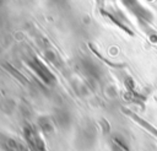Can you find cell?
I'll list each match as a JSON object with an SVG mask.
<instances>
[{
    "label": "cell",
    "instance_id": "277c9868",
    "mask_svg": "<svg viewBox=\"0 0 157 151\" xmlns=\"http://www.w3.org/2000/svg\"><path fill=\"white\" fill-rule=\"evenodd\" d=\"M124 112H125L126 114H129V115H130V117H131L132 119H135V120H136V122H137V123H139L140 125H142V126H144L145 129H147V130H148L150 133H152V134H153V135H155V136L157 137V129H155V128H153L152 125H150V124H148L147 122H145L144 119H141V118H140V117H137L136 114L131 113L130 110H128V109H124Z\"/></svg>",
    "mask_w": 157,
    "mask_h": 151
},
{
    "label": "cell",
    "instance_id": "ba28073f",
    "mask_svg": "<svg viewBox=\"0 0 157 151\" xmlns=\"http://www.w3.org/2000/svg\"><path fill=\"white\" fill-rule=\"evenodd\" d=\"M5 68H6V69H7V70H9V71H10V72H11V74L13 75V76H16V79H18L20 81H22L23 83H26V82H27L26 77H25V76H23L22 74H20V72H18L17 70H15V69H13V68H12L11 65H9V64H5Z\"/></svg>",
    "mask_w": 157,
    "mask_h": 151
},
{
    "label": "cell",
    "instance_id": "52a82bcc",
    "mask_svg": "<svg viewBox=\"0 0 157 151\" xmlns=\"http://www.w3.org/2000/svg\"><path fill=\"white\" fill-rule=\"evenodd\" d=\"M9 147H10V151H28V149L26 146H23L22 144L17 142L15 140L9 141Z\"/></svg>",
    "mask_w": 157,
    "mask_h": 151
},
{
    "label": "cell",
    "instance_id": "8992f818",
    "mask_svg": "<svg viewBox=\"0 0 157 151\" xmlns=\"http://www.w3.org/2000/svg\"><path fill=\"white\" fill-rule=\"evenodd\" d=\"M102 12H103V15H105L107 17H109V18H110V20H112V21H113V22H114L117 26H119V27H120L123 31H125V32H126V33H129V34H132V32H131V31H130V29H129L126 26H124V25H123L120 21H118V20H117V18H115L113 15H110L109 12H105V11H102Z\"/></svg>",
    "mask_w": 157,
    "mask_h": 151
},
{
    "label": "cell",
    "instance_id": "9c48e42d",
    "mask_svg": "<svg viewBox=\"0 0 157 151\" xmlns=\"http://www.w3.org/2000/svg\"><path fill=\"white\" fill-rule=\"evenodd\" d=\"M56 123L60 124L63 128H65L67 124H70V118L67 117V114L60 113V114H58V117H56Z\"/></svg>",
    "mask_w": 157,
    "mask_h": 151
},
{
    "label": "cell",
    "instance_id": "7a4b0ae2",
    "mask_svg": "<svg viewBox=\"0 0 157 151\" xmlns=\"http://www.w3.org/2000/svg\"><path fill=\"white\" fill-rule=\"evenodd\" d=\"M29 65H31V68L36 71V74L45 82V83H53V82H55V77H54V75L48 70V68L39 60V59H37V58H34L32 61H29L28 63Z\"/></svg>",
    "mask_w": 157,
    "mask_h": 151
},
{
    "label": "cell",
    "instance_id": "6da1fadb",
    "mask_svg": "<svg viewBox=\"0 0 157 151\" xmlns=\"http://www.w3.org/2000/svg\"><path fill=\"white\" fill-rule=\"evenodd\" d=\"M23 134H25V139H26L31 151H45L44 141L40 139L39 134L32 126H29V125L25 126Z\"/></svg>",
    "mask_w": 157,
    "mask_h": 151
},
{
    "label": "cell",
    "instance_id": "3957f363",
    "mask_svg": "<svg viewBox=\"0 0 157 151\" xmlns=\"http://www.w3.org/2000/svg\"><path fill=\"white\" fill-rule=\"evenodd\" d=\"M123 1H124V4H125L137 17H140L141 20H144V21H151V20H152L151 12H150L148 10H146L145 7H142V6L137 2V0H123Z\"/></svg>",
    "mask_w": 157,
    "mask_h": 151
},
{
    "label": "cell",
    "instance_id": "5b68a950",
    "mask_svg": "<svg viewBox=\"0 0 157 151\" xmlns=\"http://www.w3.org/2000/svg\"><path fill=\"white\" fill-rule=\"evenodd\" d=\"M38 124H39V128H40V130H42L43 133L48 134V133H52V131H53V124H52V122L49 120V118H47V117L40 118V119L38 120Z\"/></svg>",
    "mask_w": 157,
    "mask_h": 151
}]
</instances>
